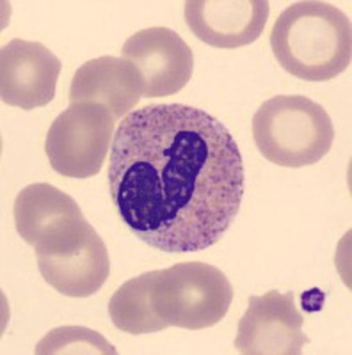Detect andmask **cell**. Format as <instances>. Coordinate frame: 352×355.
Returning <instances> with one entry per match:
<instances>
[{
    "instance_id": "cell-1",
    "label": "cell",
    "mask_w": 352,
    "mask_h": 355,
    "mask_svg": "<svg viewBox=\"0 0 352 355\" xmlns=\"http://www.w3.org/2000/svg\"><path fill=\"white\" fill-rule=\"evenodd\" d=\"M109 192L121 222L162 252L223 239L246 192L239 146L217 117L182 103L130 112L114 133Z\"/></svg>"
},
{
    "instance_id": "cell-2",
    "label": "cell",
    "mask_w": 352,
    "mask_h": 355,
    "mask_svg": "<svg viewBox=\"0 0 352 355\" xmlns=\"http://www.w3.org/2000/svg\"><path fill=\"white\" fill-rule=\"evenodd\" d=\"M271 49L281 68L296 78L331 80L351 66V18L328 2H294L272 25Z\"/></svg>"
},
{
    "instance_id": "cell-3",
    "label": "cell",
    "mask_w": 352,
    "mask_h": 355,
    "mask_svg": "<svg viewBox=\"0 0 352 355\" xmlns=\"http://www.w3.org/2000/svg\"><path fill=\"white\" fill-rule=\"evenodd\" d=\"M260 153L280 167L312 166L326 157L335 126L324 107L301 94H278L263 101L253 117Z\"/></svg>"
},
{
    "instance_id": "cell-4",
    "label": "cell",
    "mask_w": 352,
    "mask_h": 355,
    "mask_svg": "<svg viewBox=\"0 0 352 355\" xmlns=\"http://www.w3.org/2000/svg\"><path fill=\"white\" fill-rule=\"evenodd\" d=\"M231 302L230 279L207 263L187 261L150 272V304L166 329L214 327L226 316Z\"/></svg>"
},
{
    "instance_id": "cell-5",
    "label": "cell",
    "mask_w": 352,
    "mask_h": 355,
    "mask_svg": "<svg viewBox=\"0 0 352 355\" xmlns=\"http://www.w3.org/2000/svg\"><path fill=\"white\" fill-rule=\"evenodd\" d=\"M34 249L43 279L65 297H91L110 274L106 243L84 217L50 227Z\"/></svg>"
},
{
    "instance_id": "cell-6",
    "label": "cell",
    "mask_w": 352,
    "mask_h": 355,
    "mask_svg": "<svg viewBox=\"0 0 352 355\" xmlns=\"http://www.w3.org/2000/svg\"><path fill=\"white\" fill-rule=\"evenodd\" d=\"M116 130V119L98 103H69L47 133L45 151L50 166L66 178L97 176L106 164Z\"/></svg>"
},
{
    "instance_id": "cell-7",
    "label": "cell",
    "mask_w": 352,
    "mask_h": 355,
    "mask_svg": "<svg viewBox=\"0 0 352 355\" xmlns=\"http://www.w3.org/2000/svg\"><path fill=\"white\" fill-rule=\"evenodd\" d=\"M303 323L292 291L253 295L239 322L235 348L244 355H299L310 343Z\"/></svg>"
},
{
    "instance_id": "cell-8",
    "label": "cell",
    "mask_w": 352,
    "mask_h": 355,
    "mask_svg": "<svg viewBox=\"0 0 352 355\" xmlns=\"http://www.w3.org/2000/svg\"><path fill=\"white\" fill-rule=\"evenodd\" d=\"M123 59L141 73L146 98L180 93L194 71L190 46L167 27H150L130 36L123 44Z\"/></svg>"
},
{
    "instance_id": "cell-9",
    "label": "cell",
    "mask_w": 352,
    "mask_h": 355,
    "mask_svg": "<svg viewBox=\"0 0 352 355\" xmlns=\"http://www.w3.org/2000/svg\"><path fill=\"white\" fill-rule=\"evenodd\" d=\"M61 61L45 44L12 40L0 52V96L24 110L49 105L56 96Z\"/></svg>"
},
{
    "instance_id": "cell-10",
    "label": "cell",
    "mask_w": 352,
    "mask_h": 355,
    "mask_svg": "<svg viewBox=\"0 0 352 355\" xmlns=\"http://www.w3.org/2000/svg\"><path fill=\"white\" fill-rule=\"evenodd\" d=\"M267 0H187L185 21L196 37L215 49H239L262 36Z\"/></svg>"
},
{
    "instance_id": "cell-11",
    "label": "cell",
    "mask_w": 352,
    "mask_h": 355,
    "mask_svg": "<svg viewBox=\"0 0 352 355\" xmlns=\"http://www.w3.org/2000/svg\"><path fill=\"white\" fill-rule=\"evenodd\" d=\"M144 96V80L132 62L103 55L84 62L73 75L69 103H98L114 119L128 116Z\"/></svg>"
},
{
    "instance_id": "cell-12",
    "label": "cell",
    "mask_w": 352,
    "mask_h": 355,
    "mask_svg": "<svg viewBox=\"0 0 352 355\" xmlns=\"http://www.w3.org/2000/svg\"><path fill=\"white\" fill-rule=\"evenodd\" d=\"M84 217L72 196L49 183H33L20 190L15 201V224L24 242L36 245L37 240L56 224Z\"/></svg>"
},
{
    "instance_id": "cell-13",
    "label": "cell",
    "mask_w": 352,
    "mask_h": 355,
    "mask_svg": "<svg viewBox=\"0 0 352 355\" xmlns=\"http://www.w3.org/2000/svg\"><path fill=\"white\" fill-rule=\"evenodd\" d=\"M109 316L114 327L128 334H150L166 329L150 304V272L119 286L109 300Z\"/></svg>"
},
{
    "instance_id": "cell-14",
    "label": "cell",
    "mask_w": 352,
    "mask_h": 355,
    "mask_svg": "<svg viewBox=\"0 0 352 355\" xmlns=\"http://www.w3.org/2000/svg\"><path fill=\"white\" fill-rule=\"evenodd\" d=\"M37 355H61V354H101L114 355L116 348L107 341L100 332L81 325H65L50 331L36 345Z\"/></svg>"
}]
</instances>
